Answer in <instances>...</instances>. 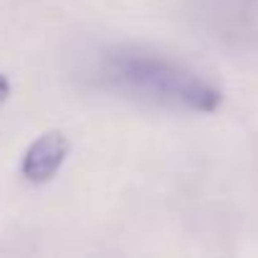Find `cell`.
Instances as JSON below:
<instances>
[{"label":"cell","instance_id":"1","mask_svg":"<svg viewBox=\"0 0 258 258\" xmlns=\"http://www.w3.org/2000/svg\"><path fill=\"white\" fill-rule=\"evenodd\" d=\"M94 76L101 89L175 111L213 114L223 104V89L200 71L140 46H114L104 51Z\"/></svg>","mask_w":258,"mask_h":258},{"label":"cell","instance_id":"2","mask_svg":"<svg viewBox=\"0 0 258 258\" xmlns=\"http://www.w3.org/2000/svg\"><path fill=\"white\" fill-rule=\"evenodd\" d=\"M69 152H71V142L63 132H58V129L43 132L38 140L31 142V147L23 155V162H21L23 180L31 185L51 182L58 175V170L63 167Z\"/></svg>","mask_w":258,"mask_h":258},{"label":"cell","instance_id":"3","mask_svg":"<svg viewBox=\"0 0 258 258\" xmlns=\"http://www.w3.org/2000/svg\"><path fill=\"white\" fill-rule=\"evenodd\" d=\"M8 96H11V81H8V76L0 74V104H3Z\"/></svg>","mask_w":258,"mask_h":258}]
</instances>
